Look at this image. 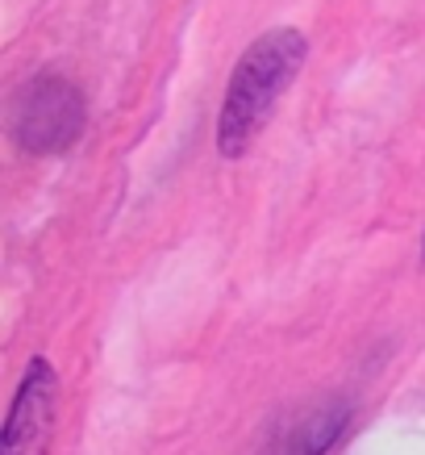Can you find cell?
I'll use <instances>...</instances> for the list:
<instances>
[{
	"mask_svg": "<svg viewBox=\"0 0 425 455\" xmlns=\"http://www.w3.org/2000/svg\"><path fill=\"white\" fill-rule=\"evenodd\" d=\"M55 401H59V376L51 372L46 359H34L21 388H17L9 422H4L0 455H46L51 435H55Z\"/></svg>",
	"mask_w": 425,
	"mask_h": 455,
	"instance_id": "cell-2",
	"label": "cell"
},
{
	"mask_svg": "<svg viewBox=\"0 0 425 455\" xmlns=\"http://www.w3.org/2000/svg\"><path fill=\"white\" fill-rule=\"evenodd\" d=\"M304 59V38L296 29H275L267 38H259L250 46L225 92V109H221L217 125V147L221 155H242L250 147V139L263 130L272 105L279 100V92L288 88V80L296 76Z\"/></svg>",
	"mask_w": 425,
	"mask_h": 455,
	"instance_id": "cell-1",
	"label": "cell"
}]
</instances>
